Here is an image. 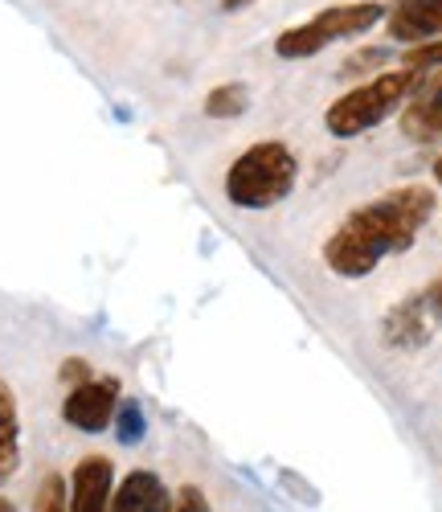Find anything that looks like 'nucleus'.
<instances>
[{"label":"nucleus","instance_id":"1","mask_svg":"<svg viewBox=\"0 0 442 512\" xmlns=\"http://www.w3.org/2000/svg\"><path fill=\"white\" fill-rule=\"evenodd\" d=\"M438 209L430 185H397L365 205H357L324 238L320 259L340 279H369L385 259L406 254Z\"/></svg>","mask_w":442,"mask_h":512},{"label":"nucleus","instance_id":"2","mask_svg":"<svg viewBox=\"0 0 442 512\" xmlns=\"http://www.w3.org/2000/svg\"><path fill=\"white\" fill-rule=\"evenodd\" d=\"M418 87H422V70H410V66L377 70L369 82H361V87H352L328 103V111H324L328 136L332 140H357V136L373 132V127H381L389 115L402 111Z\"/></svg>","mask_w":442,"mask_h":512},{"label":"nucleus","instance_id":"3","mask_svg":"<svg viewBox=\"0 0 442 512\" xmlns=\"http://www.w3.org/2000/svg\"><path fill=\"white\" fill-rule=\"evenodd\" d=\"M299 185V160L283 140H258L234 156L226 168V201L234 209H275Z\"/></svg>","mask_w":442,"mask_h":512},{"label":"nucleus","instance_id":"4","mask_svg":"<svg viewBox=\"0 0 442 512\" xmlns=\"http://www.w3.org/2000/svg\"><path fill=\"white\" fill-rule=\"evenodd\" d=\"M385 13H389V5H381V0H340V5H328L316 17L283 29L275 37V54L287 62L316 58L328 46H340V41H352V37L377 29L385 21Z\"/></svg>","mask_w":442,"mask_h":512},{"label":"nucleus","instance_id":"5","mask_svg":"<svg viewBox=\"0 0 442 512\" xmlns=\"http://www.w3.org/2000/svg\"><path fill=\"white\" fill-rule=\"evenodd\" d=\"M119 410V381L115 377H86L66 390L62 398V418L82 435H103L115 422Z\"/></svg>","mask_w":442,"mask_h":512},{"label":"nucleus","instance_id":"6","mask_svg":"<svg viewBox=\"0 0 442 512\" xmlns=\"http://www.w3.org/2000/svg\"><path fill=\"white\" fill-rule=\"evenodd\" d=\"M115 463L107 455H82L66 480V512H111Z\"/></svg>","mask_w":442,"mask_h":512},{"label":"nucleus","instance_id":"7","mask_svg":"<svg viewBox=\"0 0 442 512\" xmlns=\"http://www.w3.org/2000/svg\"><path fill=\"white\" fill-rule=\"evenodd\" d=\"M434 312L426 308V295L418 291V295H406L402 304H393L389 312H385V320H381V340H385V349H393V353H414V349H422L426 340L434 336Z\"/></svg>","mask_w":442,"mask_h":512},{"label":"nucleus","instance_id":"8","mask_svg":"<svg viewBox=\"0 0 442 512\" xmlns=\"http://www.w3.org/2000/svg\"><path fill=\"white\" fill-rule=\"evenodd\" d=\"M397 127L414 144H442V70L430 78L422 74V87L397 111Z\"/></svg>","mask_w":442,"mask_h":512},{"label":"nucleus","instance_id":"9","mask_svg":"<svg viewBox=\"0 0 442 512\" xmlns=\"http://www.w3.org/2000/svg\"><path fill=\"white\" fill-rule=\"evenodd\" d=\"M385 33L402 46H422V41L442 37V0H397L385 13Z\"/></svg>","mask_w":442,"mask_h":512},{"label":"nucleus","instance_id":"10","mask_svg":"<svg viewBox=\"0 0 442 512\" xmlns=\"http://www.w3.org/2000/svg\"><path fill=\"white\" fill-rule=\"evenodd\" d=\"M172 496L164 488V480L148 467H136L119 480V488L111 492V512H168Z\"/></svg>","mask_w":442,"mask_h":512},{"label":"nucleus","instance_id":"11","mask_svg":"<svg viewBox=\"0 0 442 512\" xmlns=\"http://www.w3.org/2000/svg\"><path fill=\"white\" fill-rule=\"evenodd\" d=\"M21 467V410L17 394L0 381V488H5Z\"/></svg>","mask_w":442,"mask_h":512},{"label":"nucleus","instance_id":"12","mask_svg":"<svg viewBox=\"0 0 442 512\" xmlns=\"http://www.w3.org/2000/svg\"><path fill=\"white\" fill-rule=\"evenodd\" d=\"M246 107H250V91L242 87V82H221V87H213L205 95V115L209 119H238Z\"/></svg>","mask_w":442,"mask_h":512},{"label":"nucleus","instance_id":"13","mask_svg":"<svg viewBox=\"0 0 442 512\" xmlns=\"http://www.w3.org/2000/svg\"><path fill=\"white\" fill-rule=\"evenodd\" d=\"M115 439L123 443V447H136L140 439H144V431H148V422H144V410H140V402H123L119 398V410H115Z\"/></svg>","mask_w":442,"mask_h":512},{"label":"nucleus","instance_id":"14","mask_svg":"<svg viewBox=\"0 0 442 512\" xmlns=\"http://www.w3.org/2000/svg\"><path fill=\"white\" fill-rule=\"evenodd\" d=\"M33 512H66V480H62L58 472H50L46 480L37 484Z\"/></svg>","mask_w":442,"mask_h":512},{"label":"nucleus","instance_id":"15","mask_svg":"<svg viewBox=\"0 0 442 512\" xmlns=\"http://www.w3.org/2000/svg\"><path fill=\"white\" fill-rule=\"evenodd\" d=\"M402 66H410V70H442V37L438 41H422V46H410L406 54H402Z\"/></svg>","mask_w":442,"mask_h":512},{"label":"nucleus","instance_id":"16","mask_svg":"<svg viewBox=\"0 0 442 512\" xmlns=\"http://www.w3.org/2000/svg\"><path fill=\"white\" fill-rule=\"evenodd\" d=\"M168 512H209V496L197 484H181V488H176V496H172Z\"/></svg>","mask_w":442,"mask_h":512},{"label":"nucleus","instance_id":"17","mask_svg":"<svg viewBox=\"0 0 442 512\" xmlns=\"http://www.w3.org/2000/svg\"><path fill=\"white\" fill-rule=\"evenodd\" d=\"M381 62H385V50H361V54H348L344 58V74H373V70H381Z\"/></svg>","mask_w":442,"mask_h":512},{"label":"nucleus","instance_id":"18","mask_svg":"<svg viewBox=\"0 0 442 512\" xmlns=\"http://www.w3.org/2000/svg\"><path fill=\"white\" fill-rule=\"evenodd\" d=\"M422 295H426V308L434 312V320H442V271L430 279V287H426Z\"/></svg>","mask_w":442,"mask_h":512},{"label":"nucleus","instance_id":"19","mask_svg":"<svg viewBox=\"0 0 442 512\" xmlns=\"http://www.w3.org/2000/svg\"><path fill=\"white\" fill-rule=\"evenodd\" d=\"M62 377L70 381V386H78V381H86V377H91V365H86V361H78V357H70V361H66V369H62Z\"/></svg>","mask_w":442,"mask_h":512},{"label":"nucleus","instance_id":"20","mask_svg":"<svg viewBox=\"0 0 442 512\" xmlns=\"http://www.w3.org/2000/svg\"><path fill=\"white\" fill-rule=\"evenodd\" d=\"M246 5H254V0H221V9H226V13H238V9H246Z\"/></svg>","mask_w":442,"mask_h":512},{"label":"nucleus","instance_id":"21","mask_svg":"<svg viewBox=\"0 0 442 512\" xmlns=\"http://www.w3.org/2000/svg\"><path fill=\"white\" fill-rule=\"evenodd\" d=\"M434 185H438V189H442V156H438V160H434Z\"/></svg>","mask_w":442,"mask_h":512},{"label":"nucleus","instance_id":"22","mask_svg":"<svg viewBox=\"0 0 442 512\" xmlns=\"http://www.w3.org/2000/svg\"><path fill=\"white\" fill-rule=\"evenodd\" d=\"M0 512H17V508H13V500H5V496H0Z\"/></svg>","mask_w":442,"mask_h":512}]
</instances>
